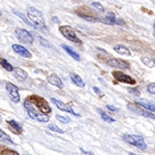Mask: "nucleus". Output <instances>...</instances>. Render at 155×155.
Here are the masks:
<instances>
[{"instance_id": "21", "label": "nucleus", "mask_w": 155, "mask_h": 155, "mask_svg": "<svg viewBox=\"0 0 155 155\" xmlns=\"http://www.w3.org/2000/svg\"><path fill=\"white\" fill-rule=\"evenodd\" d=\"M0 142H3V143L6 144H11V145H15L14 141L11 139V137H8L7 134L0 128Z\"/></svg>"}, {"instance_id": "5", "label": "nucleus", "mask_w": 155, "mask_h": 155, "mask_svg": "<svg viewBox=\"0 0 155 155\" xmlns=\"http://www.w3.org/2000/svg\"><path fill=\"white\" fill-rule=\"evenodd\" d=\"M16 35H17V37H18L19 41L24 42V44H27V45H32V44H33L34 37L29 31H27V30L17 29L16 30Z\"/></svg>"}, {"instance_id": "28", "label": "nucleus", "mask_w": 155, "mask_h": 155, "mask_svg": "<svg viewBox=\"0 0 155 155\" xmlns=\"http://www.w3.org/2000/svg\"><path fill=\"white\" fill-rule=\"evenodd\" d=\"M101 118L104 120V121L109 122V123H113V122L116 121V120H115L114 118H112V117H110L109 115H107V114L101 113Z\"/></svg>"}, {"instance_id": "22", "label": "nucleus", "mask_w": 155, "mask_h": 155, "mask_svg": "<svg viewBox=\"0 0 155 155\" xmlns=\"http://www.w3.org/2000/svg\"><path fill=\"white\" fill-rule=\"evenodd\" d=\"M0 65L7 71H12V69H14V67H12V64L4 58H0Z\"/></svg>"}, {"instance_id": "11", "label": "nucleus", "mask_w": 155, "mask_h": 155, "mask_svg": "<svg viewBox=\"0 0 155 155\" xmlns=\"http://www.w3.org/2000/svg\"><path fill=\"white\" fill-rule=\"evenodd\" d=\"M12 50H14L17 54H19L21 57H24V58H31V53H30L26 48H24L23 46L15 44V45H12Z\"/></svg>"}, {"instance_id": "37", "label": "nucleus", "mask_w": 155, "mask_h": 155, "mask_svg": "<svg viewBox=\"0 0 155 155\" xmlns=\"http://www.w3.org/2000/svg\"><path fill=\"white\" fill-rule=\"evenodd\" d=\"M1 15H2V12H1V11H0V16H1Z\"/></svg>"}, {"instance_id": "33", "label": "nucleus", "mask_w": 155, "mask_h": 155, "mask_svg": "<svg viewBox=\"0 0 155 155\" xmlns=\"http://www.w3.org/2000/svg\"><path fill=\"white\" fill-rule=\"evenodd\" d=\"M93 91H94V92H96V93L98 94V95L101 96H101H104V95H102V92H101L98 88H96V87H94V88H93Z\"/></svg>"}, {"instance_id": "1", "label": "nucleus", "mask_w": 155, "mask_h": 155, "mask_svg": "<svg viewBox=\"0 0 155 155\" xmlns=\"http://www.w3.org/2000/svg\"><path fill=\"white\" fill-rule=\"evenodd\" d=\"M27 12H28L27 15H28L30 23L33 25V28L41 30L42 32H48V27L44 19V15L41 11H38L35 7H29Z\"/></svg>"}, {"instance_id": "17", "label": "nucleus", "mask_w": 155, "mask_h": 155, "mask_svg": "<svg viewBox=\"0 0 155 155\" xmlns=\"http://www.w3.org/2000/svg\"><path fill=\"white\" fill-rule=\"evenodd\" d=\"M34 98L37 101V104H38V109L41 110V112H45V113H50L51 112V109H50L49 104H47L46 101H44L42 98H39V97H34Z\"/></svg>"}, {"instance_id": "3", "label": "nucleus", "mask_w": 155, "mask_h": 155, "mask_svg": "<svg viewBox=\"0 0 155 155\" xmlns=\"http://www.w3.org/2000/svg\"><path fill=\"white\" fill-rule=\"evenodd\" d=\"M123 140L128 144H131L136 146L140 150H145L147 148V145L145 143L144 139L140 136H134V134H125L123 136Z\"/></svg>"}, {"instance_id": "20", "label": "nucleus", "mask_w": 155, "mask_h": 155, "mask_svg": "<svg viewBox=\"0 0 155 155\" xmlns=\"http://www.w3.org/2000/svg\"><path fill=\"white\" fill-rule=\"evenodd\" d=\"M71 79L72 83L76 85V86L80 87V88H84L85 87L84 81L82 80V78L80 76H78V74H71Z\"/></svg>"}, {"instance_id": "12", "label": "nucleus", "mask_w": 155, "mask_h": 155, "mask_svg": "<svg viewBox=\"0 0 155 155\" xmlns=\"http://www.w3.org/2000/svg\"><path fill=\"white\" fill-rule=\"evenodd\" d=\"M127 107H128L131 112H134V113H136V114H139V115H141V116L149 117V118L154 119V114H152L151 112H146V111H144V110L140 109V107L134 106V104H129V106H127Z\"/></svg>"}, {"instance_id": "4", "label": "nucleus", "mask_w": 155, "mask_h": 155, "mask_svg": "<svg viewBox=\"0 0 155 155\" xmlns=\"http://www.w3.org/2000/svg\"><path fill=\"white\" fill-rule=\"evenodd\" d=\"M59 30H60V32L62 33V35L65 37L66 39H68V41L74 42V44H82L81 39H80L79 37L76 35V32H74V30L72 29L71 26L64 25V26L60 27Z\"/></svg>"}, {"instance_id": "38", "label": "nucleus", "mask_w": 155, "mask_h": 155, "mask_svg": "<svg viewBox=\"0 0 155 155\" xmlns=\"http://www.w3.org/2000/svg\"><path fill=\"white\" fill-rule=\"evenodd\" d=\"M130 155H134V154H132V153H131V154H130Z\"/></svg>"}, {"instance_id": "23", "label": "nucleus", "mask_w": 155, "mask_h": 155, "mask_svg": "<svg viewBox=\"0 0 155 155\" xmlns=\"http://www.w3.org/2000/svg\"><path fill=\"white\" fill-rule=\"evenodd\" d=\"M7 124L11 125L17 134H22V127L20 126L16 121H14V120H8V121H7Z\"/></svg>"}, {"instance_id": "10", "label": "nucleus", "mask_w": 155, "mask_h": 155, "mask_svg": "<svg viewBox=\"0 0 155 155\" xmlns=\"http://www.w3.org/2000/svg\"><path fill=\"white\" fill-rule=\"evenodd\" d=\"M51 101H52V102H54L55 106L58 107L59 110H61V111L67 112V113H71V114L74 115V116H80L79 114L76 113V112L72 110V107L71 106H67L66 104H64V102L60 101H58V99H56V98H51Z\"/></svg>"}, {"instance_id": "36", "label": "nucleus", "mask_w": 155, "mask_h": 155, "mask_svg": "<svg viewBox=\"0 0 155 155\" xmlns=\"http://www.w3.org/2000/svg\"><path fill=\"white\" fill-rule=\"evenodd\" d=\"M129 91H130V92H134V93H136V94H137V95H139V94H140V92L137 91V90H134V89H130V90H129Z\"/></svg>"}, {"instance_id": "26", "label": "nucleus", "mask_w": 155, "mask_h": 155, "mask_svg": "<svg viewBox=\"0 0 155 155\" xmlns=\"http://www.w3.org/2000/svg\"><path fill=\"white\" fill-rule=\"evenodd\" d=\"M91 6L92 7H94V8H96L97 11H99L101 12H104V5L101 3V2H98V1H95V2H92L91 3Z\"/></svg>"}, {"instance_id": "9", "label": "nucleus", "mask_w": 155, "mask_h": 155, "mask_svg": "<svg viewBox=\"0 0 155 155\" xmlns=\"http://www.w3.org/2000/svg\"><path fill=\"white\" fill-rule=\"evenodd\" d=\"M112 74H113V77L117 80V81L122 82V83H126V84H129V85L136 84V80L132 79L131 77L127 76V74H123V72H121V71H114Z\"/></svg>"}, {"instance_id": "18", "label": "nucleus", "mask_w": 155, "mask_h": 155, "mask_svg": "<svg viewBox=\"0 0 155 155\" xmlns=\"http://www.w3.org/2000/svg\"><path fill=\"white\" fill-rule=\"evenodd\" d=\"M61 47H62V48H63L64 50H65L66 53L68 54L71 57H72V58L76 60V61H80V60H81V57H80V55L78 54L76 51H74V50H72V49L71 48V47L66 46V45H62Z\"/></svg>"}, {"instance_id": "31", "label": "nucleus", "mask_w": 155, "mask_h": 155, "mask_svg": "<svg viewBox=\"0 0 155 155\" xmlns=\"http://www.w3.org/2000/svg\"><path fill=\"white\" fill-rule=\"evenodd\" d=\"M2 155H19V153L16 151H12V150L5 149L2 151Z\"/></svg>"}, {"instance_id": "19", "label": "nucleus", "mask_w": 155, "mask_h": 155, "mask_svg": "<svg viewBox=\"0 0 155 155\" xmlns=\"http://www.w3.org/2000/svg\"><path fill=\"white\" fill-rule=\"evenodd\" d=\"M114 50H115V52H117L118 54H121V55H125V56H130L131 55L128 48H126L123 45H117V46L114 47Z\"/></svg>"}, {"instance_id": "6", "label": "nucleus", "mask_w": 155, "mask_h": 155, "mask_svg": "<svg viewBox=\"0 0 155 155\" xmlns=\"http://www.w3.org/2000/svg\"><path fill=\"white\" fill-rule=\"evenodd\" d=\"M6 90L8 92L9 96L12 99V101L18 104L20 101V94H19V88L12 83H6Z\"/></svg>"}, {"instance_id": "13", "label": "nucleus", "mask_w": 155, "mask_h": 155, "mask_svg": "<svg viewBox=\"0 0 155 155\" xmlns=\"http://www.w3.org/2000/svg\"><path fill=\"white\" fill-rule=\"evenodd\" d=\"M48 82L53 86H56L57 88L62 89L63 88V83H62V80L57 76L56 74H52L48 76Z\"/></svg>"}, {"instance_id": "8", "label": "nucleus", "mask_w": 155, "mask_h": 155, "mask_svg": "<svg viewBox=\"0 0 155 155\" xmlns=\"http://www.w3.org/2000/svg\"><path fill=\"white\" fill-rule=\"evenodd\" d=\"M101 21L102 23L107 24V25H121V26H123V25L125 24L122 19H117L116 17H115L114 12H107L106 18L101 19Z\"/></svg>"}, {"instance_id": "29", "label": "nucleus", "mask_w": 155, "mask_h": 155, "mask_svg": "<svg viewBox=\"0 0 155 155\" xmlns=\"http://www.w3.org/2000/svg\"><path fill=\"white\" fill-rule=\"evenodd\" d=\"M56 119L59 120V121L62 122V123H65V124H67V123H69V122H71V119H69V118H67V117H63V116H60V115H57Z\"/></svg>"}, {"instance_id": "14", "label": "nucleus", "mask_w": 155, "mask_h": 155, "mask_svg": "<svg viewBox=\"0 0 155 155\" xmlns=\"http://www.w3.org/2000/svg\"><path fill=\"white\" fill-rule=\"evenodd\" d=\"M12 74H14V77L20 82L25 81V80L27 79V77H28L27 72L25 71L24 69L20 68V67H16V68L12 69Z\"/></svg>"}, {"instance_id": "30", "label": "nucleus", "mask_w": 155, "mask_h": 155, "mask_svg": "<svg viewBox=\"0 0 155 155\" xmlns=\"http://www.w3.org/2000/svg\"><path fill=\"white\" fill-rule=\"evenodd\" d=\"M37 38L39 39V41H41V44L42 45V46L44 47H51V44H50V42L47 41V39H45L44 37H41V35H37Z\"/></svg>"}, {"instance_id": "27", "label": "nucleus", "mask_w": 155, "mask_h": 155, "mask_svg": "<svg viewBox=\"0 0 155 155\" xmlns=\"http://www.w3.org/2000/svg\"><path fill=\"white\" fill-rule=\"evenodd\" d=\"M49 129H50V130H52V131L58 132V134H64V130H62L61 128H59V127L57 125H55V124H50Z\"/></svg>"}, {"instance_id": "24", "label": "nucleus", "mask_w": 155, "mask_h": 155, "mask_svg": "<svg viewBox=\"0 0 155 155\" xmlns=\"http://www.w3.org/2000/svg\"><path fill=\"white\" fill-rule=\"evenodd\" d=\"M142 62L145 64V65H147L150 68H152V67H154V59H150L148 57H142Z\"/></svg>"}, {"instance_id": "25", "label": "nucleus", "mask_w": 155, "mask_h": 155, "mask_svg": "<svg viewBox=\"0 0 155 155\" xmlns=\"http://www.w3.org/2000/svg\"><path fill=\"white\" fill-rule=\"evenodd\" d=\"M12 12H14L15 15H16V16H18V17H20V18H21L22 20H23V21L25 22V23H26L27 25H29V26H31V27H33V25H32L31 23H30V21H28V20H27V18L26 17L24 16L23 14H20L19 12H17L16 9H12Z\"/></svg>"}, {"instance_id": "32", "label": "nucleus", "mask_w": 155, "mask_h": 155, "mask_svg": "<svg viewBox=\"0 0 155 155\" xmlns=\"http://www.w3.org/2000/svg\"><path fill=\"white\" fill-rule=\"evenodd\" d=\"M148 92L149 93H151V94H154L155 93V83H151V84H149L148 85Z\"/></svg>"}, {"instance_id": "7", "label": "nucleus", "mask_w": 155, "mask_h": 155, "mask_svg": "<svg viewBox=\"0 0 155 155\" xmlns=\"http://www.w3.org/2000/svg\"><path fill=\"white\" fill-rule=\"evenodd\" d=\"M107 64L112 67H115V68H118V69L129 68V64L127 63L125 60H122L119 58H112V59L107 60Z\"/></svg>"}, {"instance_id": "16", "label": "nucleus", "mask_w": 155, "mask_h": 155, "mask_svg": "<svg viewBox=\"0 0 155 155\" xmlns=\"http://www.w3.org/2000/svg\"><path fill=\"white\" fill-rule=\"evenodd\" d=\"M137 104L140 107H145L146 110H148L150 112H154L155 111V107H154V104L148 101H145V99H137Z\"/></svg>"}, {"instance_id": "2", "label": "nucleus", "mask_w": 155, "mask_h": 155, "mask_svg": "<svg viewBox=\"0 0 155 155\" xmlns=\"http://www.w3.org/2000/svg\"><path fill=\"white\" fill-rule=\"evenodd\" d=\"M24 107L25 109L27 110V114L29 115L30 118H32L35 121L38 122H42V123H46V122L49 121V117L47 115H42L41 113H38V111L32 106V104L30 101H28V99L24 101Z\"/></svg>"}, {"instance_id": "34", "label": "nucleus", "mask_w": 155, "mask_h": 155, "mask_svg": "<svg viewBox=\"0 0 155 155\" xmlns=\"http://www.w3.org/2000/svg\"><path fill=\"white\" fill-rule=\"evenodd\" d=\"M107 107L109 110H111V111H117V109L115 107H112V106H107Z\"/></svg>"}, {"instance_id": "15", "label": "nucleus", "mask_w": 155, "mask_h": 155, "mask_svg": "<svg viewBox=\"0 0 155 155\" xmlns=\"http://www.w3.org/2000/svg\"><path fill=\"white\" fill-rule=\"evenodd\" d=\"M78 16L79 17H81V18H83L85 20H87V21H90V22H96V21H101V19L99 18H97L96 16H94L93 14H92L91 12H88V14L87 12H80V11H78Z\"/></svg>"}, {"instance_id": "35", "label": "nucleus", "mask_w": 155, "mask_h": 155, "mask_svg": "<svg viewBox=\"0 0 155 155\" xmlns=\"http://www.w3.org/2000/svg\"><path fill=\"white\" fill-rule=\"evenodd\" d=\"M53 21H55V23H59V19L57 18V17H53Z\"/></svg>"}]
</instances>
